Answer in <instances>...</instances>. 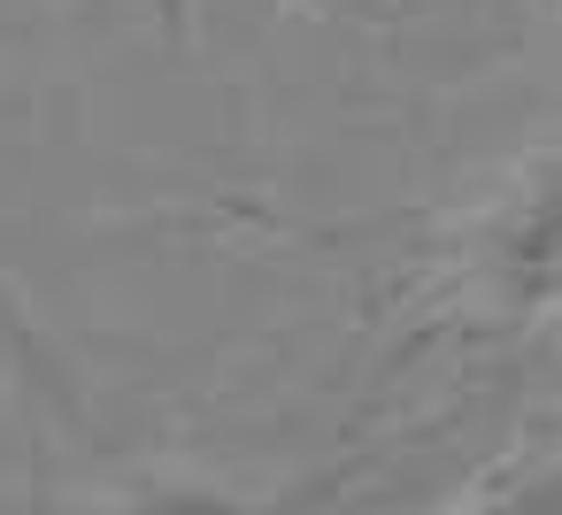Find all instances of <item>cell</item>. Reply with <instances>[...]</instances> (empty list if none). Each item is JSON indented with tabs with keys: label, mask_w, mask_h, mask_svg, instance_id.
Wrapping results in <instances>:
<instances>
[{
	"label": "cell",
	"mask_w": 562,
	"mask_h": 515,
	"mask_svg": "<svg viewBox=\"0 0 562 515\" xmlns=\"http://www.w3.org/2000/svg\"><path fill=\"white\" fill-rule=\"evenodd\" d=\"M485 277L493 293H508V308H539L562 285V154L516 185L508 216L485 239Z\"/></svg>",
	"instance_id": "obj_1"
}]
</instances>
